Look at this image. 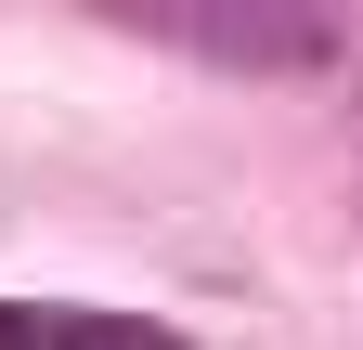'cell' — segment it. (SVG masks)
<instances>
[{
    "label": "cell",
    "instance_id": "cell-1",
    "mask_svg": "<svg viewBox=\"0 0 363 350\" xmlns=\"http://www.w3.org/2000/svg\"><path fill=\"white\" fill-rule=\"evenodd\" d=\"M130 39H156L182 65H220V78H325L337 65V0H78Z\"/></svg>",
    "mask_w": 363,
    "mask_h": 350
},
{
    "label": "cell",
    "instance_id": "cell-2",
    "mask_svg": "<svg viewBox=\"0 0 363 350\" xmlns=\"http://www.w3.org/2000/svg\"><path fill=\"white\" fill-rule=\"evenodd\" d=\"M0 350H182L143 312H65V298H0Z\"/></svg>",
    "mask_w": 363,
    "mask_h": 350
}]
</instances>
